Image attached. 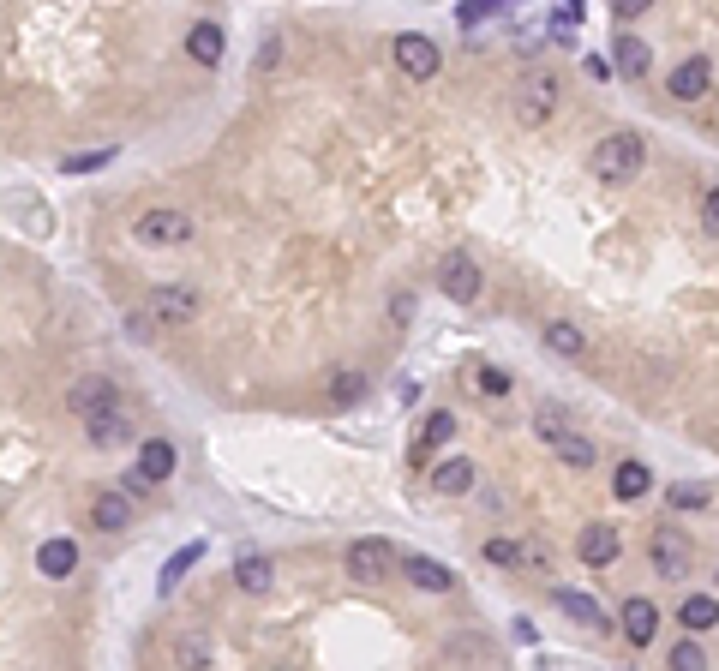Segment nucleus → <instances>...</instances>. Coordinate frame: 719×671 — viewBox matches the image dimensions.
<instances>
[{"label": "nucleus", "instance_id": "obj_1", "mask_svg": "<svg viewBox=\"0 0 719 671\" xmlns=\"http://www.w3.org/2000/svg\"><path fill=\"white\" fill-rule=\"evenodd\" d=\"M642 162H648V144L636 138V132H606L600 144H594V156H588V168H594V180L600 186H630L636 174H642Z\"/></svg>", "mask_w": 719, "mask_h": 671}, {"label": "nucleus", "instance_id": "obj_2", "mask_svg": "<svg viewBox=\"0 0 719 671\" xmlns=\"http://www.w3.org/2000/svg\"><path fill=\"white\" fill-rule=\"evenodd\" d=\"M558 96H564V78H558L552 66H528V72L516 78V90H510L522 126H546V120L558 114Z\"/></svg>", "mask_w": 719, "mask_h": 671}, {"label": "nucleus", "instance_id": "obj_3", "mask_svg": "<svg viewBox=\"0 0 719 671\" xmlns=\"http://www.w3.org/2000/svg\"><path fill=\"white\" fill-rule=\"evenodd\" d=\"M132 240H138V246H186V240H192V216L174 210V204H150V210H138Z\"/></svg>", "mask_w": 719, "mask_h": 671}, {"label": "nucleus", "instance_id": "obj_4", "mask_svg": "<svg viewBox=\"0 0 719 671\" xmlns=\"http://www.w3.org/2000/svg\"><path fill=\"white\" fill-rule=\"evenodd\" d=\"M390 54H396V66H402L408 78H438V66H444L438 42H432V36H420V30H402V36L390 42Z\"/></svg>", "mask_w": 719, "mask_h": 671}, {"label": "nucleus", "instance_id": "obj_5", "mask_svg": "<svg viewBox=\"0 0 719 671\" xmlns=\"http://www.w3.org/2000/svg\"><path fill=\"white\" fill-rule=\"evenodd\" d=\"M438 288H444L456 306H474V300H480V288H486V276H480V264H474L468 252H450V258L438 264Z\"/></svg>", "mask_w": 719, "mask_h": 671}, {"label": "nucleus", "instance_id": "obj_6", "mask_svg": "<svg viewBox=\"0 0 719 671\" xmlns=\"http://www.w3.org/2000/svg\"><path fill=\"white\" fill-rule=\"evenodd\" d=\"M66 408H72L78 420H108V414H120V390H114L108 378H78V384L66 390Z\"/></svg>", "mask_w": 719, "mask_h": 671}, {"label": "nucleus", "instance_id": "obj_7", "mask_svg": "<svg viewBox=\"0 0 719 671\" xmlns=\"http://www.w3.org/2000/svg\"><path fill=\"white\" fill-rule=\"evenodd\" d=\"M648 558H654V570H660L666 582H684V576H690V564H696V552H690V540H684L678 528H654Z\"/></svg>", "mask_w": 719, "mask_h": 671}, {"label": "nucleus", "instance_id": "obj_8", "mask_svg": "<svg viewBox=\"0 0 719 671\" xmlns=\"http://www.w3.org/2000/svg\"><path fill=\"white\" fill-rule=\"evenodd\" d=\"M486 564H498V570H552V552L534 546V540L498 534V540H486Z\"/></svg>", "mask_w": 719, "mask_h": 671}, {"label": "nucleus", "instance_id": "obj_9", "mask_svg": "<svg viewBox=\"0 0 719 671\" xmlns=\"http://www.w3.org/2000/svg\"><path fill=\"white\" fill-rule=\"evenodd\" d=\"M390 570H402V558L384 540H354L348 546V576L354 582H390Z\"/></svg>", "mask_w": 719, "mask_h": 671}, {"label": "nucleus", "instance_id": "obj_10", "mask_svg": "<svg viewBox=\"0 0 719 671\" xmlns=\"http://www.w3.org/2000/svg\"><path fill=\"white\" fill-rule=\"evenodd\" d=\"M708 84H714V60H708V54L678 60V66H672V78H666L672 102H702V96H708Z\"/></svg>", "mask_w": 719, "mask_h": 671}, {"label": "nucleus", "instance_id": "obj_11", "mask_svg": "<svg viewBox=\"0 0 719 671\" xmlns=\"http://www.w3.org/2000/svg\"><path fill=\"white\" fill-rule=\"evenodd\" d=\"M618 630H624V642L648 648V642L660 636V606H654V600H642V594H630V600L618 606Z\"/></svg>", "mask_w": 719, "mask_h": 671}, {"label": "nucleus", "instance_id": "obj_12", "mask_svg": "<svg viewBox=\"0 0 719 671\" xmlns=\"http://www.w3.org/2000/svg\"><path fill=\"white\" fill-rule=\"evenodd\" d=\"M552 606H558L564 618H576L582 630H600V636L612 630V612H606L600 600H588V594H576V588H552Z\"/></svg>", "mask_w": 719, "mask_h": 671}, {"label": "nucleus", "instance_id": "obj_13", "mask_svg": "<svg viewBox=\"0 0 719 671\" xmlns=\"http://www.w3.org/2000/svg\"><path fill=\"white\" fill-rule=\"evenodd\" d=\"M174 468H180V450H174L168 438H144V444H138V474H144L150 486H168Z\"/></svg>", "mask_w": 719, "mask_h": 671}, {"label": "nucleus", "instance_id": "obj_14", "mask_svg": "<svg viewBox=\"0 0 719 671\" xmlns=\"http://www.w3.org/2000/svg\"><path fill=\"white\" fill-rule=\"evenodd\" d=\"M576 552H582L588 570H606V564L624 552V534H618L612 522H594V528H582V546H576Z\"/></svg>", "mask_w": 719, "mask_h": 671}, {"label": "nucleus", "instance_id": "obj_15", "mask_svg": "<svg viewBox=\"0 0 719 671\" xmlns=\"http://www.w3.org/2000/svg\"><path fill=\"white\" fill-rule=\"evenodd\" d=\"M612 66H618V78H636V84H642L648 66H654V48H648L636 30H624V36L612 42Z\"/></svg>", "mask_w": 719, "mask_h": 671}, {"label": "nucleus", "instance_id": "obj_16", "mask_svg": "<svg viewBox=\"0 0 719 671\" xmlns=\"http://www.w3.org/2000/svg\"><path fill=\"white\" fill-rule=\"evenodd\" d=\"M402 576H408L414 588H426V594H450V588H456V576H450L438 558H426V552H408V558H402Z\"/></svg>", "mask_w": 719, "mask_h": 671}, {"label": "nucleus", "instance_id": "obj_17", "mask_svg": "<svg viewBox=\"0 0 719 671\" xmlns=\"http://www.w3.org/2000/svg\"><path fill=\"white\" fill-rule=\"evenodd\" d=\"M222 48H228V36H222V24H216V18H198V24L186 30V54H192L198 66H216V60H222Z\"/></svg>", "mask_w": 719, "mask_h": 671}, {"label": "nucleus", "instance_id": "obj_18", "mask_svg": "<svg viewBox=\"0 0 719 671\" xmlns=\"http://www.w3.org/2000/svg\"><path fill=\"white\" fill-rule=\"evenodd\" d=\"M150 312H156L162 324H192V318H198V294H192V288H156V294H150Z\"/></svg>", "mask_w": 719, "mask_h": 671}, {"label": "nucleus", "instance_id": "obj_19", "mask_svg": "<svg viewBox=\"0 0 719 671\" xmlns=\"http://www.w3.org/2000/svg\"><path fill=\"white\" fill-rule=\"evenodd\" d=\"M90 522H96V534H120L132 522V498L126 492H96L90 498Z\"/></svg>", "mask_w": 719, "mask_h": 671}, {"label": "nucleus", "instance_id": "obj_20", "mask_svg": "<svg viewBox=\"0 0 719 671\" xmlns=\"http://www.w3.org/2000/svg\"><path fill=\"white\" fill-rule=\"evenodd\" d=\"M552 456H558V462H570V468H594V462H600V444H594L588 432H576V426H570V432H558V438H552Z\"/></svg>", "mask_w": 719, "mask_h": 671}, {"label": "nucleus", "instance_id": "obj_21", "mask_svg": "<svg viewBox=\"0 0 719 671\" xmlns=\"http://www.w3.org/2000/svg\"><path fill=\"white\" fill-rule=\"evenodd\" d=\"M432 492H444V498H462V492H474V462H468V456H450V462H438V468H432Z\"/></svg>", "mask_w": 719, "mask_h": 671}, {"label": "nucleus", "instance_id": "obj_22", "mask_svg": "<svg viewBox=\"0 0 719 671\" xmlns=\"http://www.w3.org/2000/svg\"><path fill=\"white\" fill-rule=\"evenodd\" d=\"M36 570L54 576V582L72 576V570H78V546H72V540H42V546H36Z\"/></svg>", "mask_w": 719, "mask_h": 671}, {"label": "nucleus", "instance_id": "obj_23", "mask_svg": "<svg viewBox=\"0 0 719 671\" xmlns=\"http://www.w3.org/2000/svg\"><path fill=\"white\" fill-rule=\"evenodd\" d=\"M234 582H240L246 594H264V588L276 582V564H270L264 552H240V558H234Z\"/></svg>", "mask_w": 719, "mask_h": 671}, {"label": "nucleus", "instance_id": "obj_24", "mask_svg": "<svg viewBox=\"0 0 719 671\" xmlns=\"http://www.w3.org/2000/svg\"><path fill=\"white\" fill-rule=\"evenodd\" d=\"M546 348H552V354H564V360H582V354H588V336H582V324L552 318V324H546Z\"/></svg>", "mask_w": 719, "mask_h": 671}, {"label": "nucleus", "instance_id": "obj_25", "mask_svg": "<svg viewBox=\"0 0 719 671\" xmlns=\"http://www.w3.org/2000/svg\"><path fill=\"white\" fill-rule=\"evenodd\" d=\"M648 486H654V474H648V462H618V468H612V492H618L624 504H636V498H648Z\"/></svg>", "mask_w": 719, "mask_h": 671}, {"label": "nucleus", "instance_id": "obj_26", "mask_svg": "<svg viewBox=\"0 0 719 671\" xmlns=\"http://www.w3.org/2000/svg\"><path fill=\"white\" fill-rule=\"evenodd\" d=\"M678 624H684L690 636H702V630H714V624H719V600H714V594H690V600L678 606Z\"/></svg>", "mask_w": 719, "mask_h": 671}, {"label": "nucleus", "instance_id": "obj_27", "mask_svg": "<svg viewBox=\"0 0 719 671\" xmlns=\"http://www.w3.org/2000/svg\"><path fill=\"white\" fill-rule=\"evenodd\" d=\"M174 666H180V671H204V666H210V636L186 630V636L174 642Z\"/></svg>", "mask_w": 719, "mask_h": 671}, {"label": "nucleus", "instance_id": "obj_28", "mask_svg": "<svg viewBox=\"0 0 719 671\" xmlns=\"http://www.w3.org/2000/svg\"><path fill=\"white\" fill-rule=\"evenodd\" d=\"M324 390H330V408H354V402L366 396V378L342 366V372H330V384H324Z\"/></svg>", "mask_w": 719, "mask_h": 671}, {"label": "nucleus", "instance_id": "obj_29", "mask_svg": "<svg viewBox=\"0 0 719 671\" xmlns=\"http://www.w3.org/2000/svg\"><path fill=\"white\" fill-rule=\"evenodd\" d=\"M450 432H456V414H450V408H432L426 426H420V456L438 450V444H450Z\"/></svg>", "mask_w": 719, "mask_h": 671}, {"label": "nucleus", "instance_id": "obj_30", "mask_svg": "<svg viewBox=\"0 0 719 671\" xmlns=\"http://www.w3.org/2000/svg\"><path fill=\"white\" fill-rule=\"evenodd\" d=\"M666 671H708V648H702L696 636L672 642V654H666Z\"/></svg>", "mask_w": 719, "mask_h": 671}, {"label": "nucleus", "instance_id": "obj_31", "mask_svg": "<svg viewBox=\"0 0 719 671\" xmlns=\"http://www.w3.org/2000/svg\"><path fill=\"white\" fill-rule=\"evenodd\" d=\"M198 558H204V546H198V540H192V546H180V552H174V558L162 564V594H168V588H174V582H180V576H186V570H192Z\"/></svg>", "mask_w": 719, "mask_h": 671}, {"label": "nucleus", "instance_id": "obj_32", "mask_svg": "<svg viewBox=\"0 0 719 671\" xmlns=\"http://www.w3.org/2000/svg\"><path fill=\"white\" fill-rule=\"evenodd\" d=\"M534 426H540V438L552 444L558 432H570V408H558V402H540V414H534Z\"/></svg>", "mask_w": 719, "mask_h": 671}, {"label": "nucleus", "instance_id": "obj_33", "mask_svg": "<svg viewBox=\"0 0 719 671\" xmlns=\"http://www.w3.org/2000/svg\"><path fill=\"white\" fill-rule=\"evenodd\" d=\"M84 432H90V444H120V438H132V432H126V414H108V420H84Z\"/></svg>", "mask_w": 719, "mask_h": 671}, {"label": "nucleus", "instance_id": "obj_34", "mask_svg": "<svg viewBox=\"0 0 719 671\" xmlns=\"http://www.w3.org/2000/svg\"><path fill=\"white\" fill-rule=\"evenodd\" d=\"M108 162H114V144L84 150V156H66V162H60V174H90V168H108Z\"/></svg>", "mask_w": 719, "mask_h": 671}, {"label": "nucleus", "instance_id": "obj_35", "mask_svg": "<svg viewBox=\"0 0 719 671\" xmlns=\"http://www.w3.org/2000/svg\"><path fill=\"white\" fill-rule=\"evenodd\" d=\"M714 492L708 486H672V510H708Z\"/></svg>", "mask_w": 719, "mask_h": 671}, {"label": "nucleus", "instance_id": "obj_36", "mask_svg": "<svg viewBox=\"0 0 719 671\" xmlns=\"http://www.w3.org/2000/svg\"><path fill=\"white\" fill-rule=\"evenodd\" d=\"M474 384H480V396H510V372H498V366H480Z\"/></svg>", "mask_w": 719, "mask_h": 671}, {"label": "nucleus", "instance_id": "obj_37", "mask_svg": "<svg viewBox=\"0 0 719 671\" xmlns=\"http://www.w3.org/2000/svg\"><path fill=\"white\" fill-rule=\"evenodd\" d=\"M498 12V0H462V18L468 24H480V18H492Z\"/></svg>", "mask_w": 719, "mask_h": 671}, {"label": "nucleus", "instance_id": "obj_38", "mask_svg": "<svg viewBox=\"0 0 719 671\" xmlns=\"http://www.w3.org/2000/svg\"><path fill=\"white\" fill-rule=\"evenodd\" d=\"M702 228H708V234H719V186L702 198Z\"/></svg>", "mask_w": 719, "mask_h": 671}, {"label": "nucleus", "instance_id": "obj_39", "mask_svg": "<svg viewBox=\"0 0 719 671\" xmlns=\"http://www.w3.org/2000/svg\"><path fill=\"white\" fill-rule=\"evenodd\" d=\"M582 66H588V78H600V84H606V78H612V72H618V66H612V60H606V54H588V60H582Z\"/></svg>", "mask_w": 719, "mask_h": 671}, {"label": "nucleus", "instance_id": "obj_40", "mask_svg": "<svg viewBox=\"0 0 719 671\" xmlns=\"http://www.w3.org/2000/svg\"><path fill=\"white\" fill-rule=\"evenodd\" d=\"M390 318H396V324H414V294H396V300H390Z\"/></svg>", "mask_w": 719, "mask_h": 671}, {"label": "nucleus", "instance_id": "obj_41", "mask_svg": "<svg viewBox=\"0 0 719 671\" xmlns=\"http://www.w3.org/2000/svg\"><path fill=\"white\" fill-rule=\"evenodd\" d=\"M612 12L630 24V18H642V12H648V0H612Z\"/></svg>", "mask_w": 719, "mask_h": 671}, {"label": "nucleus", "instance_id": "obj_42", "mask_svg": "<svg viewBox=\"0 0 719 671\" xmlns=\"http://www.w3.org/2000/svg\"><path fill=\"white\" fill-rule=\"evenodd\" d=\"M120 486H126V498H144V492H150V480H144V474H138V468H132V474H126V480H120Z\"/></svg>", "mask_w": 719, "mask_h": 671}]
</instances>
